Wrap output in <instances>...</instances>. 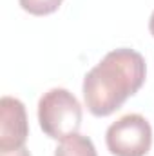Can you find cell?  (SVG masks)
I'll list each match as a JSON object with an SVG mask.
<instances>
[{"mask_svg": "<svg viewBox=\"0 0 154 156\" xmlns=\"http://www.w3.org/2000/svg\"><path fill=\"white\" fill-rule=\"evenodd\" d=\"M18 2L26 13L35 15V16H45V15L54 13L62 5L64 0H18Z\"/></svg>", "mask_w": 154, "mask_h": 156, "instance_id": "6", "label": "cell"}, {"mask_svg": "<svg viewBox=\"0 0 154 156\" xmlns=\"http://www.w3.org/2000/svg\"><path fill=\"white\" fill-rule=\"evenodd\" d=\"M147 75L145 58L129 47L109 51L83 78V100L91 115L98 118L118 111L136 94Z\"/></svg>", "mask_w": 154, "mask_h": 156, "instance_id": "1", "label": "cell"}, {"mask_svg": "<svg viewBox=\"0 0 154 156\" xmlns=\"http://www.w3.org/2000/svg\"><path fill=\"white\" fill-rule=\"evenodd\" d=\"M82 105L64 87H53L38 100L40 129L53 140H64L78 133L82 125Z\"/></svg>", "mask_w": 154, "mask_h": 156, "instance_id": "2", "label": "cell"}, {"mask_svg": "<svg viewBox=\"0 0 154 156\" xmlns=\"http://www.w3.org/2000/svg\"><path fill=\"white\" fill-rule=\"evenodd\" d=\"M29 123L24 104L13 96L0 100V153H13L26 147Z\"/></svg>", "mask_w": 154, "mask_h": 156, "instance_id": "4", "label": "cell"}, {"mask_svg": "<svg viewBox=\"0 0 154 156\" xmlns=\"http://www.w3.org/2000/svg\"><path fill=\"white\" fill-rule=\"evenodd\" d=\"M0 156H31L29 151L24 147V149H18V151H13V153H0Z\"/></svg>", "mask_w": 154, "mask_h": 156, "instance_id": "7", "label": "cell"}, {"mask_svg": "<svg viewBox=\"0 0 154 156\" xmlns=\"http://www.w3.org/2000/svg\"><path fill=\"white\" fill-rule=\"evenodd\" d=\"M105 144L114 156H145L152 145V127L142 115H125L109 125Z\"/></svg>", "mask_w": 154, "mask_h": 156, "instance_id": "3", "label": "cell"}, {"mask_svg": "<svg viewBox=\"0 0 154 156\" xmlns=\"http://www.w3.org/2000/svg\"><path fill=\"white\" fill-rule=\"evenodd\" d=\"M149 31L154 37V11H152V15H151V20H149Z\"/></svg>", "mask_w": 154, "mask_h": 156, "instance_id": "8", "label": "cell"}, {"mask_svg": "<svg viewBox=\"0 0 154 156\" xmlns=\"http://www.w3.org/2000/svg\"><path fill=\"white\" fill-rule=\"evenodd\" d=\"M54 156H98L96 147L89 136L83 134H71L64 140H60L58 147L54 149Z\"/></svg>", "mask_w": 154, "mask_h": 156, "instance_id": "5", "label": "cell"}]
</instances>
